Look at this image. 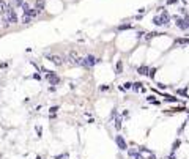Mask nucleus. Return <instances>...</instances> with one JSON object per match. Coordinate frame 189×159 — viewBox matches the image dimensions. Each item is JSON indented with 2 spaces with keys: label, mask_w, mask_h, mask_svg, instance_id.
Masks as SVG:
<instances>
[{
  "label": "nucleus",
  "mask_w": 189,
  "mask_h": 159,
  "mask_svg": "<svg viewBox=\"0 0 189 159\" xmlns=\"http://www.w3.org/2000/svg\"><path fill=\"white\" fill-rule=\"evenodd\" d=\"M66 3L63 0H44L43 3V11H46V14L49 16H57L65 10Z\"/></svg>",
  "instance_id": "1"
},
{
  "label": "nucleus",
  "mask_w": 189,
  "mask_h": 159,
  "mask_svg": "<svg viewBox=\"0 0 189 159\" xmlns=\"http://www.w3.org/2000/svg\"><path fill=\"white\" fill-rule=\"evenodd\" d=\"M153 24L156 27H164V25H167L169 24V14H167V11H162L159 16H155L153 17Z\"/></svg>",
  "instance_id": "2"
},
{
  "label": "nucleus",
  "mask_w": 189,
  "mask_h": 159,
  "mask_svg": "<svg viewBox=\"0 0 189 159\" xmlns=\"http://www.w3.org/2000/svg\"><path fill=\"white\" fill-rule=\"evenodd\" d=\"M115 143H117V147L120 150H128V143H126V140L123 139V135H117V137H115Z\"/></svg>",
  "instance_id": "3"
},
{
  "label": "nucleus",
  "mask_w": 189,
  "mask_h": 159,
  "mask_svg": "<svg viewBox=\"0 0 189 159\" xmlns=\"http://www.w3.org/2000/svg\"><path fill=\"white\" fill-rule=\"evenodd\" d=\"M35 159H43V156H40V154H36V156H35Z\"/></svg>",
  "instance_id": "6"
},
{
  "label": "nucleus",
  "mask_w": 189,
  "mask_h": 159,
  "mask_svg": "<svg viewBox=\"0 0 189 159\" xmlns=\"http://www.w3.org/2000/svg\"><path fill=\"white\" fill-rule=\"evenodd\" d=\"M35 132H36V137H43V128H41V126H36L35 128Z\"/></svg>",
  "instance_id": "4"
},
{
  "label": "nucleus",
  "mask_w": 189,
  "mask_h": 159,
  "mask_svg": "<svg viewBox=\"0 0 189 159\" xmlns=\"http://www.w3.org/2000/svg\"><path fill=\"white\" fill-rule=\"evenodd\" d=\"M65 3H73V2H76V0H63Z\"/></svg>",
  "instance_id": "5"
},
{
  "label": "nucleus",
  "mask_w": 189,
  "mask_h": 159,
  "mask_svg": "<svg viewBox=\"0 0 189 159\" xmlns=\"http://www.w3.org/2000/svg\"><path fill=\"white\" fill-rule=\"evenodd\" d=\"M165 159H175V156H173V154H172V156H167V158H165Z\"/></svg>",
  "instance_id": "7"
}]
</instances>
